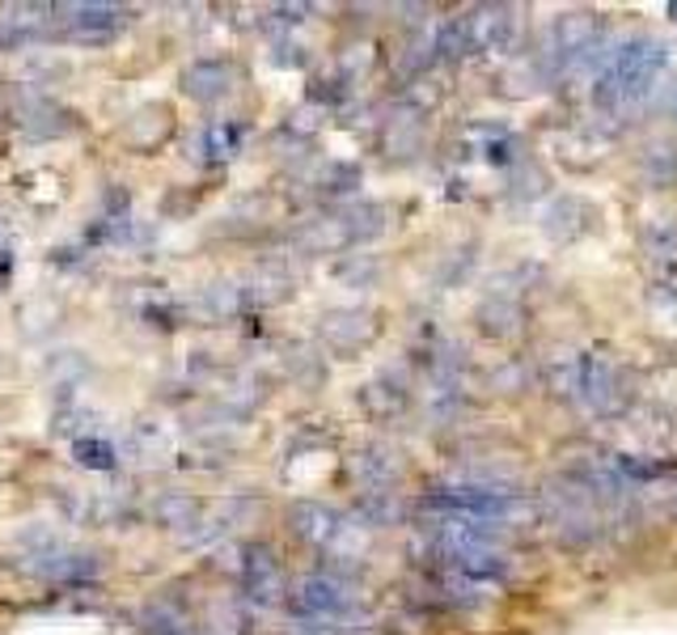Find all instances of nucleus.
I'll use <instances>...</instances> for the list:
<instances>
[{
  "mask_svg": "<svg viewBox=\"0 0 677 635\" xmlns=\"http://www.w3.org/2000/svg\"><path fill=\"white\" fill-rule=\"evenodd\" d=\"M674 64V51L669 42L661 39H627L614 47V55L605 60V69L598 73V107L605 111H627L639 107L643 98H652V89L665 80Z\"/></svg>",
  "mask_w": 677,
  "mask_h": 635,
  "instance_id": "obj_1",
  "label": "nucleus"
},
{
  "mask_svg": "<svg viewBox=\"0 0 677 635\" xmlns=\"http://www.w3.org/2000/svg\"><path fill=\"white\" fill-rule=\"evenodd\" d=\"M424 509H437L444 516H471V521H487V525H509V521H517L525 500L496 483H453V487L432 491L424 500Z\"/></svg>",
  "mask_w": 677,
  "mask_h": 635,
  "instance_id": "obj_2",
  "label": "nucleus"
},
{
  "mask_svg": "<svg viewBox=\"0 0 677 635\" xmlns=\"http://www.w3.org/2000/svg\"><path fill=\"white\" fill-rule=\"evenodd\" d=\"M605 42V22L598 13H563L551 30V69L555 73H572L585 69Z\"/></svg>",
  "mask_w": 677,
  "mask_h": 635,
  "instance_id": "obj_3",
  "label": "nucleus"
},
{
  "mask_svg": "<svg viewBox=\"0 0 677 635\" xmlns=\"http://www.w3.org/2000/svg\"><path fill=\"white\" fill-rule=\"evenodd\" d=\"M288 606H292V614L305 619V623H339V619H348V614L356 610V597H352V589H348L343 581L318 572V576H305V581L292 589Z\"/></svg>",
  "mask_w": 677,
  "mask_h": 635,
  "instance_id": "obj_4",
  "label": "nucleus"
},
{
  "mask_svg": "<svg viewBox=\"0 0 677 635\" xmlns=\"http://www.w3.org/2000/svg\"><path fill=\"white\" fill-rule=\"evenodd\" d=\"M563 386L580 398L589 411H614L618 407V369L601 357H576Z\"/></svg>",
  "mask_w": 677,
  "mask_h": 635,
  "instance_id": "obj_5",
  "label": "nucleus"
},
{
  "mask_svg": "<svg viewBox=\"0 0 677 635\" xmlns=\"http://www.w3.org/2000/svg\"><path fill=\"white\" fill-rule=\"evenodd\" d=\"M55 13H64V35L85 47H102L120 35L123 9L120 4H93V0H77V4H60Z\"/></svg>",
  "mask_w": 677,
  "mask_h": 635,
  "instance_id": "obj_6",
  "label": "nucleus"
},
{
  "mask_svg": "<svg viewBox=\"0 0 677 635\" xmlns=\"http://www.w3.org/2000/svg\"><path fill=\"white\" fill-rule=\"evenodd\" d=\"M241 589L254 606H276L284 597V572L267 543H250L241 551Z\"/></svg>",
  "mask_w": 677,
  "mask_h": 635,
  "instance_id": "obj_7",
  "label": "nucleus"
},
{
  "mask_svg": "<svg viewBox=\"0 0 677 635\" xmlns=\"http://www.w3.org/2000/svg\"><path fill=\"white\" fill-rule=\"evenodd\" d=\"M462 22H466L471 51H504L513 42V30H517V9H509V4H482V9H471Z\"/></svg>",
  "mask_w": 677,
  "mask_h": 635,
  "instance_id": "obj_8",
  "label": "nucleus"
},
{
  "mask_svg": "<svg viewBox=\"0 0 677 635\" xmlns=\"http://www.w3.org/2000/svg\"><path fill=\"white\" fill-rule=\"evenodd\" d=\"M381 322L373 310H330L322 318V339L335 348V352H360L377 339Z\"/></svg>",
  "mask_w": 677,
  "mask_h": 635,
  "instance_id": "obj_9",
  "label": "nucleus"
},
{
  "mask_svg": "<svg viewBox=\"0 0 677 635\" xmlns=\"http://www.w3.org/2000/svg\"><path fill=\"white\" fill-rule=\"evenodd\" d=\"M234 80H238V73H234L229 60L203 55V60L183 69V94L196 98V102H221V98L234 89Z\"/></svg>",
  "mask_w": 677,
  "mask_h": 635,
  "instance_id": "obj_10",
  "label": "nucleus"
},
{
  "mask_svg": "<svg viewBox=\"0 0 677 635\" xmlns=\"http://www.w3.org/2000/svg\"><path fill=\"white\" fill-rule=\"evenodd\" d=\"M288 530H292L301 543H310V547H326V543L339 538L343 516L335 513V509H326V505H318V500H297V505L288 509Z\"/></svg>",
  "mask_w": 677,
  "mask_h": 635,
  "instance_id": "obj_11",
  "label": "nucleus"
},
{
  "mask_svg": "<svg viewBox=\"0 0 677 635\" xmlns=\"http://www.w3.org/2000/svg\"><path fill=\"white\" fill-rule=\"evenodd\" d=\"M585 199L576 196H555L551 203H547V212H542V234L555 241H567L576 238L580 229H585Z\"/></svg>",
  "mask_w": 677,
  "mask_h": 635,
  "instance_id": "obj_12",
  "label": "nucleus"
},
{
  "mask_svg": "<svg viewBox=\"0 0 677 635\" xmlns=\"http://www.w3.org/2000/svg\"><path fill=\"white\" fill-rule=\"evenodd\" d=\"M352 471H356V478L368 491H390L402 475L399 458H394L390 449H364V453H356Z\"/></svg>",
  "mask_w": 677,
  "mask_h": 635,
  "instance_id": "obj_13",
  "label": "nucleus"
},
{
  "mask_svg": "<svg viewBox=\"0 0 677 635\" xmlns=\"http://www.w3.org/2000/svg\"><path fill=\"white\" fill-rule=\"evenodd\" d=\"M241 136H246L241 123H208L200 132V140H196V149L208 161H229L241 149Z\"/></svg>",
  "mask_w": 677,
  "mask_h": 635,
  "instance_id": "obj_14",
  "label": "nucleus"
},
{
  "mask_svg": "<svg viewBox=\"0 0 677 635\" xmlns=\"http://www.w3.org/2000/svg\"><path fill=\"white\" fill-rule=\"evenodd\" d=\"M478 326L487 331V335H496V339H504V335H513L521 326V310L513 297H487L482 306H478Z\"/></svg>",
  "mask_w": 677,
  "mask_h": 635,
  "instance_id": "obj_15",
  "label": "nucleus"
},
{
  "mask_svg": "<svg viewBox=\"0 0 677 635\" xmlns=\"http://www.w3.org/2000/svg\"><path fill=\"white\" fill-rule=\"evenodd\" d=\"M35 572L51 576V581H89L98 572V563L89 556H64V551H55V556L35 559Z\"/></svg>",
  "mask_w": 677,
  "mask_h": 635,
  "instance_id": "obj_16",
  "label": "nucleus"
},
{
  "mask_svg": "<svg viewBox=\"0 0 677 635\" xmlns=\"http://www.w3.org/2000/svg\"><path fill=\"white\" fill-rule=\"evenodd\" d=\"M343 234H348V246L352 241H368V238H377L381 229H386V212L377 208V203H356V208H348L343 216Z\"/></svg>",
  "mask_w": 677,
  "mask_h": 635,
  "instance_id": "obj_17",
  "label": "nucleus"
},
{
  "mask_svg": "<svg viewBox=\"0 0 677 635\" xmlns=\"http://www.w3.org/2000/svg\"><path fill=\"white\" fill-rule=\"evenodd\" d=\"M196 516H200V500H196V496L170 491V496L158 500V521L170 525V530H187V525H196Z\"/></svg>",
  "mask_w": 677,
  "mask_h": 635,
  "instance_id": "obj_18",
  "label": "nucleus"
},
{
  "mask_svg": "<svg viewBox=\"0 0 677 635\" xmlns=\"http://www.w3.org/2000/svg\"><path fill=\"white\" fill-rule=\"evenodd\" d=\"M432 47H437V60H449V64H453V60H462V55H471L466 22H462V17H449V22H440Z\"/></svg>",
  "mask_w": 677,
  "mask_h": 635,
  "instance_id": "obj_19",
  "label": "nucleus"
},
{
  "mask_svg": "<svg viewBox=\"0 0 677 635\" xmlns=\"http://www.w3.org/2000/svg\"><path fill=\"white\" fill-rule=\"evenodd\" d=\"M73 458L89 471H111L115 466V449L98 437H77L73 440Z\"/></svg>",
  "mask_w": 677,
  "mask_h": 635,
  "instance_id": "obj_20",
  "label": "nucleus"
},
{
  "mask_svg": "<svg viewBox=\"0 0 677 635\" xmlns=\"http://www.w3.org/2000/svg\"><path fill=\"white\" fill-rule=\"evenodd\" d=\"M145 632L149 635H191V627H187V619L174 614L170 606H149V614H145Z\"/></svg>",
  "mask_w": 677,
  "mask_h": 635,
  "instance_id": "obj_21",
  "label": "nucleus"
},
{
  "mask_svg": "<svg viewBox=\"0 0 677 635\" xmlns=\"http://www.w3.org/2000/svg\"><path fill=\"white\" fill-rule=\"evenodd\" d=\"M677 170V158H674V145H652L648 149V158H643V174L652 178V183H669Z\"/></svg>",
  "mask_w": 677,
  "mask_h": 635,
  "instance_id": "obj_22",
  "label": "nucleus"
},
{
  "mask_svg": "<svg viewBox=\"0 0 677 635\" xmlns=\"http://www.w3.org/2000/svg\"><path fill=\"white\" fill-rule=\"evenodd\" d=\"M335 276L360 284V279H373V276H377V267H373L368 259H343V263H335Z\"/></svg>",
  "mask_w": 677,
  "mask_h": 635,
  "instance_id": "obj_23",
  "label": "nucleus"
}]
</instances>
